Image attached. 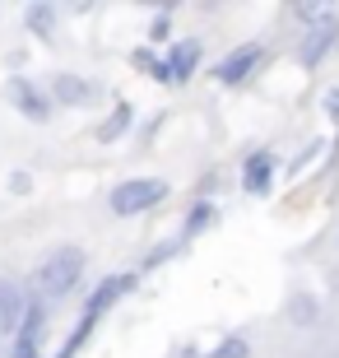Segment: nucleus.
<instances>
[{"label":"nucleus","instance_id":"6e6552de","mask_svg":"<svg viewBox=\"0 0 339 358\" xmlns=\"http://www.w3.org/2000/svg\"><path fill=\"white\" fill-rule=\"evenodd\" d=\"M10 98L19 103V112H24L28 121H47V117H52V107H47V98H42V93L33 89L28 80H14V84H10Z\"/></svg>","mask_w":339,"mask_h":358},{"label":"nucleus","instance_id":"f03ea898","mask_svg":"<svg viewBox=\"0 0 339 358\" xmlns=\"http://www.w3.org/2000/svg\"><path fill=\"white\" fill-rule=\"evenodd\" d=\"M163 196H168V182H163V177H131V182L112 186L107 205H112V214H140V210H149V205H158Z\"/></svg>","mask_w":339,"mask_h":358},{"label":"nucleus","instance_id":"423d86ee","mask_svg":"<svg viewBox=\"0 0 339 358\" xmlns=\"http://www.w3.org/2000/svg\"><path fill=\"white\" fill-rule=\"evenodd\" d=\"M270 173H274V154L270 149H256L247 159V168H242V186H247L251 196H265L270 191Z\"/></svg>","mask_w":339,"mask_h":358},{"label":"nucleus","instance_id":"7ed1b4c3","mask_svg":"<svg viewBox=\"0 0 339 358\" xmlns=\"http://www.w3.org/2000/svg\"><path fill=\"white\" fill-rule=\"evenodd\" d=\"M261 61H265V47H261V42H247V47H237V52L223 56L219 70H214V80H219V84H242Z\"/></svg>","mask_w":339,"mask_h":358},{"label":"nucleus","instance_id":"39448f33","mask_svg":"<svg viewBox=\"0 0 339 358\" xmlns=\"http://www.w3.org/2000/svg\"><path fill=\"white\" fill-rule=\"evenodd\" d=\"M335 38H339V19H335V14H321V19H316V28H307L302 61H307V66H316V61H321V56L335 47Z\"/></svg>","mask_w":339,"mask_h":358},{"label":"nucleus","instance_id":"9b49d317","mask_svg":"<svg viewBox=\"0 0 339 358\" xmlns=\"http://www.w3.org/2000/svg\"><path fill=\"white\" fill-rule=\"evenodd\" d=\"M126 126H131V107L121 103L117 112H112V117H107L103 126H98V140H103V145H112V140H117V135H126Z\"/></svg>","mask_w":339,"mask_h":358},{"label":"nucleus","instance_id":"4468645a","mask_svg":"<svg viewBox=\"0 0 339 358\" xmlns=\"http://www.w3.org/2000/svg\"><path fill=\"white\" fill-rule=\"evenodd\" d=\"M28 24L47 33V28H52V5H38V10H28Z\"/></svg>","mask_w":339,"mask_h":358},{"label":"nucleus","instance_id":"f3484780","mask_svg":"<svg viewBox=\"0 0 339 358\" xmlns=\"http://www.w3.org/2000/svg\"><path fill=\"white\" fill-rule=\"evenodd\" d=\"M10 186H14V191H19V196H24V191H28V186H33V182H28V173H14V177H10Z\"/></svg>","mask_w":339,"mask_h":358},{"label":"nucleus","instance_id":"2eb2a0df","mask_svg":"<svg viewBox=\"0 0 339 358\" xmlns=\"http://www.w3.org/2000/svg\"><path fill=\"white\" fill-rule=\"evenodd\" d=\"M154 42H163L168 38V10H158V19H154V33H149Z\"/></svg>","mask_w":339,"mask_h":358},{"label":"nucleus","instance_id":"dca6fc26","mask_svg":"<svg viewBox=\"0 0 339 358\" xmlns=\"http://www.w3.org/2000/svg\"><path fill=\"white\" fill-rule=\"evenodd\" d=\"M326 112H330V121L339 126V89H330V93H326Z\"/></svg>","mask_w":339,"mask_h":358},{"label":"nucleus","instance_id":"9d476101","mask_svg":"<svg viewBox=\"0 0 339 358\" xmlns=\"http://www.w3.org/2000/svg\"><path fill=\"white\" fill-rule=\"evenodd\" d=\"M52 93H56V103H66V107H75V103H84L89 98V84L79 80V75H56V84H52Z\"/></svg>","mask_w":339,"mask_h":358},{"label":"nucleus","instance_id":"f257e3e1","mask_svg":"<svg viewBox=\"0 0 339 358\" xmlns=\"http://www.w3.org/2000/svg\"><path fill=\"white\" fill-rule=\"evenodd\" d=\"M79 275H84V252H79V247H61V252H52L38 266V275H33V298L47 303V307L61 303L79 284Z\"/></svg>","mask_w":339,"mask_h":358},{"label":"nucleus","instance_id":"1a4fd4ad","mask_svg":"<svg viewBox=\"0 0 339 358\" xmlns=\"http://www.w3.org/2000/svg\"><path fill=\"white\" fill-rule=\"evenodd\" d=\"M196 61H200V42H177V47H172V56H168V75H172V84L191 80V75H196Z\"/></svg>","mask_w":339,"mask_h":358},{"label":"nucleus","instance_id":"ddd939ff","mask_svg":"<svg viewBox=\"0 0 339 358\" xmlns=\"http://www.w3.org/2000/svg\"><path fill=\"white\" fill-rule=\"evenodd\" d=\"M205 358H247V340H237V335H233V340H223L219 349H209Z\"/></svg>","mask_w":339,"mask_h":358},{"label":"nucleus","instance_id":"20e7f679","mask_svg":"<svg viewBox=\"0 0 339 358\" xmlns=\"http://www.w3.org/2000/svg\"><path fill=\"white\" fill-rule=\"evenodd\" d=\"M42 321H47V303L28 298V312H24V321H19V340H14V354L10 358H38V349H42Z\"/></svg>","mask_w":339,"mask_h":358},{"label":"nucleus","instance_id":"0eeeda50","mask_svg":"<svg viewBox=\"0 0 339 358\" xmlns=\"http://www.w3.org/2000/svg\"><path fill=\"white\" fill-rule=\"evenodd\" d=\"M24 312H28V298L19 293V284L14 279H0V331H14L24 321Z\"/></svg>","mask_w":339,"mask_h":358},{"label":"nucleus","instance_id":"f8f14e48","mask_svg":"<svg viewBox=\"0 0 339 358\" xmlns=\"http://www.w3.org/2000/svg\"><path fill=\"white\" fill-rule=\"evenodd\" d=\"M209 219H214V205H209V200H200L196 210H191V219H186V228L177 233V238H182V242H191L196 233H205V228H209Z\"/></svg>","mask_w":339,"mask_h":358}]
</instances>
